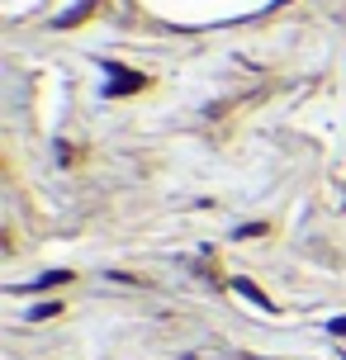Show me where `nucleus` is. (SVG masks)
<instances>
[{
  "label": "nucleus",
  "mask_w": 346,
  "mask_h": 360,
  "mask_svg": "<svg viewBox=\"0 0 346 360\" xmlns=\"http://www.w3.org/2000/svg\"><path fill=\"white\" fill-rule=\"evenodd\" d=\"M332 332H337V337H346V318H337V323H332Z\"/></svg>",
  "instance_id": "obj_3"
},
{
  "label": "nucleus",
  "mask_w": 346,
  "mask_h": 360,
  "mask_svg": "<svg viewBox=\"0 0 346 360\" xmlns=\"http://www.w3.org/2000/svg\"><path fill=\"white\" fill-rule=\"evenodd\" d=\"M138 86H143V76H119V81H110V95H128Z\"/></svg>",
  "instance_id": "obj_1"
},
{
  "label": "nucleus",
  "mask_w": 346,
  "mask_h": 360,
  "mask_svg": "<svg viewBox=\"0 0 346 360\" xmlns=\"http://www.w3.org/2000/svg\"><path fill=\"white\" fill-rule=\"evenodd\" d=\"M233 289H237V294H247L252 304H266V294H261V289H256L252 280H233Z\"/></svg>",
  "instance_id": "obj_2"
}]
</instances>
